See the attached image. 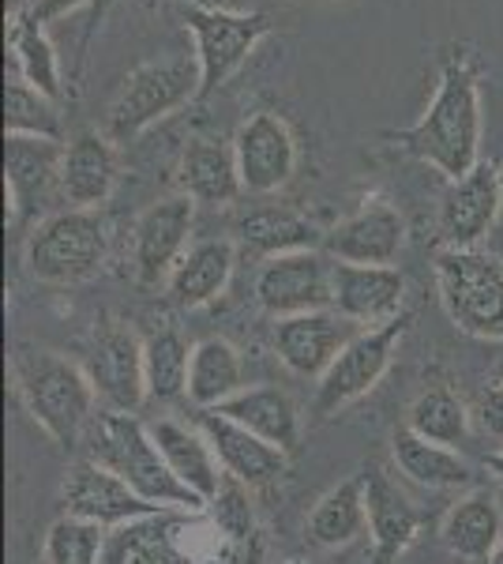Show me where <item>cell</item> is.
I'll return each mask as SVG.
<instances>
[{"label": "cell", "mask_w": 503, "mask_h": 564, "mask_svg": "<svg viewBox=\"0 0 503 564\" xmlns=\"http://www.w3.org/2000/svg\"><path fill=\"white\" fill-rule=\"evenodd\" d=\"M181 193L207 207L233 204L244 193L237 151L218 140H192L181 154Z\"/></svg>", "instance_id": "cell-28"}, {"label": "cell", "mask_w": 503, "mask_h": 564, "mask_svg": "<svg viewBox=\"0 0 503 564\" xmlns=\"http://www.w3.org/2000/svg\"><path fill=\"white\" fill-rule=\"evenodd\" d=\"M84 4H87V0H34L26 15H31L34 23L45 26V23H53V20H64V15H72L76 8H84ZM90 4H95V0H90Z\"/></svg>", "instance_id": "cell-39"}, {"label": "cell", "mask_w": 503, "mask_h": 564, "mask_svg": "<svg viewBox=\"0 0 503 564\" xmlns=\"http://www.w3.org/2000/svg\"><path fill=\"white\" fill-rule=\"evenodd\" d=\"M109 252L106 218L87 207H68V212L50 215L39 223V230L26 241V271L39 282H84L98 275Z\"/></svg>", "instance_id": "cell-4"}, {"label": "cell", "mask_w": 503, "mask_h": 564, "mask_svg": "<svg viewBox=\"0 0 503 564\" xmlns=\"http://www.w3.org/2000/svg\"><path fill=\"white\" fill-rule=\"evenodd\" d=\"M244 388V366L233 343L204 339L192 347V372H188V399L196 411H215L226 399H233Z\"/></svg>", "instance_id": "cell-30"}, {"label": "cell", "mask_w": 503, "mask_h": 564, "mask_svg": "<svg viewBox=\"0 0 503 564\" xmlns=\"http://www.w3.org/2000/svg\"><path fill=\"white\" fill-rule=\"evenodd\" d=\"M436 282L455 327L503 343V263L478 249L436 252Z\"/></svg>", "instance_id": "cell-5"}, {"label": "cell", "mask_w": 503, "mask_h": 564, "mask_svg": "<svg viewBox=\"0 0 503 564\" xmlns=\"http://www.w3.org/2000/svg\"><path fill=\"white\" fill-rule=\"evenodd\" d=\"M489 564H503V542H500V550H496V553H492V557H489Z\"/></svg>", "instance_id": "cell-43"}, {"label": "cell", "mask_w": 503, "mask_h": 564, "mask_svg": "<svg viewBox=\"0 0 503 564\" xmlns=\"http://www.w3.org/2000/svg\"><path fill=\"white\" fill-rule=\"evenodd\" d=\"M391 456H395V467L402 475L425 489H462L473 481V467L459 452L425 441V436H417L406 425L391 441Z\"/></svg>", "instance_id": "cell-29"}, {"label": "cell", "mask_w": 503, "mask_h": 564, "mask_svg": "<svg viewBox=\"0 0 503 564\" xmlns=\"http://www.w3.org/2000/svg\"><path fill=\"white\" fill-rule=\"evenodd\" d=\"M113 185H117L113 140L95 129L72 135V140L64 143V159H61V196L68 199L72 207L98 212V204H106Z\"/></svg>", "instance_id": "cell-20"}, {"label": "cell", "mask_w": 503, "mask_h": 564, "mask_svg": "<svg viewBox=\"0 0 503 564\" xmlns=\"http://www.w3.org/2000/svg\"><path fill=\"white\" fill-rule=\"evenodd\" d=\"M406 279L391 263H342L335 260V313L361 327H383L402 316Z\"/></svg>", "instance_id": "cell-18"}, {"label": "cell", "mask_w": 503, "mask_h": 564, "mask_svg": "<svg viewBox=\"0 0 503 564\" xmlns=\"http://www.w3.org/2000/svg\"><path fill=\"white\" fill-rule=\"evenodd\" d=\"M414 316L402 313L395 321H387L383 327H364L361 335L335 358V366L319 377L316 384V414H338L342 406L357 403L361 395H369L372 388L383 380V372L391 369V358H395V347L406 335V327Z\"/></svg>", "instance_id": "cell-7"}, {"label": "cell", "mask_w": 503, "mask_h": 564, "mask_svg": "<svg viewBox=\"0 0 503 564\" xmlns=\"http://www.w3.org/2000/svg\"><path fill=\"white\" fill-rule=\"evenodd\" d=\"M64 148L42 135H4V196L8 223H31L45 207L53 188H61Z\"/></svg>", "instance_id": "cell-15"}, {"label": "cell", "mask_w": 503, "mask_h": 564, "mask_svg": "<svg viewBox=\"0 0 503 564\" xmlns=\"http://www.w3.org/2000/svg\"><path fill=\"white\" fill-rule=\"evenodd\" d=\"M237 245L244 252H252L255 260H274V257H286V252H305V249H319L327 234L316 230V223H308L305 215H297L294 207H255L237 223Z\"/></svg>", "instance_id": "cell-24"}, {"label": "cell", "mask_w": 503, "mask_h": 564, "mask_svg": "<svg viewBox=\"0 0 503 564\" xmlns=\"http://www.w3.org/2000/svg\"><path fill=\"white\" fill-rule=\"evenodd\" d=\"M4 135H42V140L61 143L57 106L23 76L4 87Z\"/></svg>", "instance_id": "cell-34"}, {"label": "cell", "mask_w": 503, "mask_h": 564, "mask_svg": "<svg viewBox=\"0 0 503 564\" xmlns=\"http://www.w3.org/2000/svg\"><path fill=\"white\" fill-rule=\"evenodd\" d=\"M12 377L31 417L61 448L84 444L90 417L98 411V391L84 366L53 350H20L12 358Z\"/></svg>", "instance_id": "cell-3"}, {"label": "cell", "mask_w": 503, "mask_h": 564, "mask_svg": "<svg viewBox=\"0 0 503 564\" xmlns=\"http://www.w3.org/2000/svg\"><path fill=\"white\" fill-rule=\"evenodd\" d=\"M402 238H406V223H402L395 207L369 204L364 212L327 230L324 252L342 263H391L398 257Z\"/></svg>", "instance_id": "cell-21"}, {"label": "cell", "mask_w": 503, "mask_h": 564, "mask_svg": "<svg viewBox=\"0 0 503 564\" xmlns=\"http://www.w3.org/2000/svg\"><path fill=\"white\" fill-rule=\"evenodd\" d=\"M237 263V241L233 238H207L196 241L181 257V263L170 275V302L177 308H199L215 302L226 286H230Z\"/></svg>", "instance_id": "cell-23"}, {"label": "cell", "mask_w": 503, "mask_h": 564, "mask_svg": "<svg viewBox=\"0 0 503 564\" xmlns=\"http://www.w3.org/2000/svg\"><path fill=\"white\" fill-rule=\"evenodd\" d=\"M151 436L173 467V475L185 481L188 489H196L210 505L218 489H222L226 470H222V463H218L215 448L207 444V436L199 430H192V425L173 422V417H158V422L151 425Z\"/></svg>", "instance_id": "cell-26"}, {"label": "cell", "mask_w": 503, "mask_h": 564, "mask_svg": "<svg viewBox=\"0 0 503 564\" xmlns=\"http://www.w3.org/2000/svg\"><path fill=\"white\" fill-rule=\"evenodd\" d=\"M196 430L207 436L215 448L218 463H222L226 478H237L244 486H267L286 470V452L267 444L263 436L249 433L244 425L230 422L218 411H196Z\"/></svg>", "instance_id": "cell-19"}, {"label": "cell", "mask_w": 503, "mask_h": 564, "mask_svg": "<svg viewBox=\"0 0 503 564\" xmlns=\"http://www.w3.org/2000/svg\"><path fill=\"white\" fill-rule=\"evenodd\" d=\"M199 61L196 57H158L147 61L124 79L121 95L109 106V140L128 143L154 121L170 117L192 98H199Z\"/></svg>", "instance_id": "cell-6"}, {"label": "cell", "mask_w": 503, "mask_h": 564, "mask_svg": "<svg viewBox=\"0 0 503 564\" xmlns=\"http://www.w3.org/2000/svg\"><path fill=\"white\" fill-rule=\"evenodd\" d=\"M444 545L462 561H484L489 564L492 553L500 550L503 534V516L500 505L489 489H473V494L459 497L451 505V512L444 516Z\"/></svg>", "instance_id": "cell-27"}, {"label": "cell", "mask_w": 503, "mask_h": 564, "mask_svg": "<svg viewBox=\"0 0 503 564\" xmlns=\"http://www.w3.org/2000/svg\"><path fill=\"white\" fill-rule=\"evenodd\" d=\"M255 302L274 321L335 308V260L319 249L267 260L255 275Z\"/></svg>", "instance_id": "cell-9"}, {"label": "cell", "mask_w": 503, "mask_h": 564, "mask_svg": "<svg viewBox=\"0 0 503 564\" xmlns=\"http://www.w3.org/2000/svg\"><path fill=\"white\" fill-rule=\"evenodd\" d=\"M15 61H20V76L31 87H39L45 98L57 102L61 98V72H57V53H53L50 39H45L42 23H34L31 15H23L12 31Z\"/></svg>", "instance_id": "cell-35"}, {"label": "cell", "mask_w": 503, "mask_h": 564, "mask_svg": "<svg viewBox=\"0 0 503 564\" xmlns=\"http://www.w3.org/2000/svg\"><path fill=\"white\" fill-rule=\"evenodd\" d=\"M210 520H215L218 531L226 534L230 542H244L255 527V516H252V497H249V486L237 478H226L222 489L215 494V500L207 505Z\"/></svg>", "instance_id": "cell-37"}, {"label": "cell", "mask_w": 503, "mask_h": 564, "mask_svg": "<svg viewBox=\"0 0 503 564\" xmlns=\"http://www.w3.org/2000/svg\"><path fill=\"white\" fill-rule=\"evenodd\" d=\"M364 505H369L372 564H395L414 545L420 516L380 467L364 470Z\"/></svg>", "instance_id": "cell-22"}, {"label": "cell", "mask_w": 503, "mask_h": 564, "mask_svg": "<svg viewBox=\"0 0 503 564\" xmlns=\"http://www.w3.org/2000/svg\"><path fill=\"white\" fill-rule=\"evenodd\" d=\"M492 377H496V384H503V350L496 354V366H492Z\"/></svg>", "instance_id": "cell-42"}, {"label": "cell", "mask_w": 503, "mask_h": 564, "mask_svg": "<svg viewBox=\"0 0 503 564\" xmlns=\"http://www.w3.org/2000/svg\"><path fill=\"white\" fill-rule=\"evenodd\" d=\"M361 531H369V505H364V475H353L319 497L308 516V539L324 550H342Z\"/></svg>", "instance_id": "cell-31"}, {"label": "cell", "mask_w": 503, "mask_h": 564, "mask_svg": "<svg viewBox=\"0 0 503 564\" xmlns=\"http://www.w3.org/2000/svg\"><path fill=\"white\" fill-rule=\"evenodd\" d=\"M84 372L98 391V403L106 411L135 414L147 399V366H143V343L132 335V327L102 324L95 327Z\"/></svg>", "instance_id": "cell-10"}, {"label": "cell", "mask_w": 503, "mask_h": 564, "mask_svg": "<svg viewBox=\"0 0 503 564\" xmlns=\"http://www.w3.org/2000/svg\"><path fill=\"white\" fill-rule=\"evenodd\" d=\"M143 366H147V399L188 395L192 347L177 327H158L143 339Z\"/></svg>", "instance_id": "cell-33"}, {"label": "cell", "mask_w": 503, "mask_h": 564, "mask_svg": "<svg viewBox=\"0 0 503 564\" xmlns=\"http://www.w3.org/2000/svg\"><path fill=\"white\" fill-rule=\"evenodd\" d=\"M106 527L76 520V516H61L57 523L45 531V564H102L106 550Z\"/></svg>", "instance_id": "cell-36"}, {"label": "cell", "mask_w": 503, "mask_h": 564, "mask_svg": "<svg viewBox=\"0 0 503 564\" xmlns=\"http://www.w3.org/2000/svg\"><path fill=\"white\" fill-rule=\"evenodd\" d=\"M503 207V170L496 162H478L466 177L451 181L440 204L444 249H473L496 226Z\"/></svg>", "instance_id": "cell-14"}, {"label": "cell", "mask_w": 503, "mask_h": 564, "mask_svg": "<svg viewBox=\"0 0 503 564\" xmlns=\"http://www.w3.org/2000/svg\"><path fill=\"white\" fill-rule=\"evenodd\" d=\"M84 452L87 459H95L98 467L121 475L135 494L147 497L151 505L166 508V512H192V516L207 512V500L173 475L166 456L154 444L151 425H143L135 414L98 406L84 433Z\"/></svg>", "instance_id": "cell-1"}, {"label": "cell", "mask_w": 503, "mask_h": 564, "mask_svg": "<svg viewBox=\"0 0 503 564\" xmlns=\"http://www.w3.org/2000/svg\"><path fill=\"white\" fill-rule=\"evenodd\" d=\"M402 148L436 166L447 181L466 177L481 162L478 79L466 68V61H447L433 106L414 129L402 132Z\"/></svg>", "instance_id": "cell-2"}, {"label": "cell", "mask_w": 503, "mask_h": 564, "mask_svg": "<svg viewBox=\"0 0 503 564\" xmlns=\"http://www.w3.org/2000/svg\"><path fill=\"white\" fill-rule=\"evenodd\" d=\"M484 467H489V470H492V475H496V478H500V486H503V452H492V456H489V459H484Z\"/></svg>", "instance_id": "cell-41"}, {"label": "cell", "mask_w": 503, "mask_h": 564, "mask_svg": "<svg viewBox=\"0 0 503 564\" xmlns=\"http://www.w3.org/2000/svg\"><path fill=\"white\" fill-rule=\"evenodd\" d=\"M185 23L196 34L199 61V98L218 90L237 68L249 61V53L267 39L271 20L263 12H222V8H185Z\"/></svg>", "instance_id": "cell-8"}, {"label": "cell", "mask_w": 503, "mask_h": 564, "mask_svg": "<svg viewBox=\"0 0 503 564\" xmlns=\"http://www.w3.org/2000/svg\"><path fill=\"white\" fill-rule=\"evenodd\" d=\"M192 223H196V199L185 193L158 199V204H151L147 212L135 218L132 260H135V279L143 286H158L162 279L170 282L173 268L188 252L185 245Z\"/></svg>", "instance_id": "cell-12"}, {"label": "cell", "mask_w": 503, "mask_h": 564, "mask_svg": "<svg viewBox=\"0 0 503 564\" xmlns=\"http://www.w3.org/2000/svg\"><path fill=\"white\" fill-rule=\"evenodd\" d=\"M196 520L192 512H154L113 527L106 534L102 564H196V553L188 550Z\"/></svg>", "instance_id": "cell-17"}, {"label": "cell", "mask_w": 503, "mask_h": 564, "mask_svg": "<svg viewBox=\"0 0 503 564\" xmlns=\"http://www.w3.org/2000/svg\"><path fill=\"white\" fill-rule=\"evenodd\" d=\"M61 500H64V516H76V520L98 523L106 531L132 520H143V516L166 512V508L151 505L147 497H140L132 486L113 475V470L98 467L95 459H79L68 467V478L61 486Z\"/></svg>", "instance_id": "cell-11"}, {"label": "cell", "mask_w": 503, "mask_h": 564, "mask_svg": "<svg viewBox=\"0 0 503 564\" xmlns=\"http://www.w3.org/2000/svg\"><path fill=\"white\" fill-rule=\"evenodd\" d=\"M361 335V324L346 321L335 308H319V313L286 316L274 324V350H278L282 366L305 380H319L335 366V358Z\"/></svg>", "instance_id": "cell-13"}, {"label": "cell", "mask_w": 503, "mask_h": 564, "mask_svg": "<svg viewBox=\"0 0 503 564\" xmlns=\"http://www.w3.org/2000/svg\"><path fill=\"white\" fill-rule=\"evenodd\" d=\"M233 151H237V170H241L244 193H255V196L278 193L297 170L294 132L286 129L282 117L267 113V109L252 113L249 121L237 129Z\"/></svg>", "instance_id": "cell-16"}, {"label": "cell", "mask_w": 503, "mask_h": 564, "mask_svg": "<svg viewBox=\"0 0 503 564\" xmlns=\"http://www.w3.org/2000/svg\"><path fill=\"white\" fill-rule=\"evenodd\" d=\"M109 4H113V0H95V4H90V31H95V26H98V20H102V15H106V8Z\"/></svg>", "instance_id": "cell-40"}, {"label": "cell", "mask_w": 503, "mask_h": 564, "mask_svg": "<svg viewBox=\"0 0 503 564\" xmlns=\"http://www.w3.org/2000/svg\"><path fill=\"white\" fill-rule=\"evenodd\" d=\"M473 422L481 425L484 436L492 441H503V384H489L473 395V406H470Z\"/></svg>", "instance_id": "cell-38"}, {"label": "cell", "mask_w": 503, "mask_h": 564, "mask_svg": "<svg viewBox=\"0 0 503 564\" xmlns=\"http://www.w3.org/2000/svg\"><path fill=\"white\" fill-rule=\"evenodd\" d=\"M215 411L226 414L237 425H244L249 433L263 436V441L282 452L297 448V441H300L297 403L282 388H271V384L241 388L233 399H226L222 406H215Z\"/></svg>", "instance_id": "cell-25"}, {"label": "cell", "mask_w": 503, "mask_h": 564, "mask_svg": "<svg viewBox=\"0 0 503 564\" xmlns=\"http://www.w3.org/2000/svg\"><path fill=\"white\" fill-rule=\"evenodd\" d=\"M470 406L455 395L451 388H428L409 403L406 411V430H414L417 436L433 444H444V448H459V444L470 436Z\"/></svg>", "instance_id": "cell-32"}]
</instances>
